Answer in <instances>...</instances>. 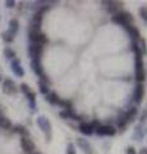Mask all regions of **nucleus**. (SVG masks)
I'll return each mask as SVG.
<instances>
[{
    "label": "nucleus",
    "instance_id": "1",
    "mask_svg": "<svg viewBox=\"0 0 147 154\" xmlns=\"http://www.w3.org/2000/svg\"><path fill=\"white\" fill-rule=\"evenodd\" d=\"M133 50H134V55H136V81L137 84H142L146 79V73H145V68H143V58L142 54L137 46V42H133Z\"/></svg>",
    "mask_w": 147,
    "mask_h": 154
},
{
    "label": "nucleus",
    "instance_id": "2",
    "mask_svg": "<svg viewBox=\"0 0 147 154\" xmlns=\"http://www.w3.org/2000/svg\"><path fill=\"white\" fill-rule=\"evenodd\" d=\"M111 21L116 25H120V26H128L131 23H133V17L131 16V13H127V12H118L115 13L114 16L111 17Z\"/></svg>",
    "mask_w": 147,
    "mask_h": 154
},
{
    "label": "nucleus",
    "instance_id": "3",
    "mask_svg": "<svg viewBox=\"0 0 147 154\" xmlns=\"http://www.w3.org/2000/svg\"><path fill=\"white\" fill-rule=\"evenodd\" d=\"M30 40L34 42V44H45L47 42V37L45 33L40 32V30H34V28H31L30 30Z\"/></svg>",
    "mask_w": 147,
    "mask_h": 154
},
{
    "label": "nucleus",
    "instance_id": "4",
    "mask_svg": "<svg viewBox=\"0 0 147 154\" xmlns=\"http://www.w3.org/2000/svg\"><path fill=\"white\" fill-rule=\"evenodd\" d=\"M31 67H32V69H34V72L37 75V76H40V79L42 81H46L47 82V77L45 75V72H44V68H42V64H41V62L39 59H35V60H32L31 62ZM41 81V82H42Z\"/></svg>",
    "mask_w": 147,
    "mask_h": 154
},
{
    "label": "nucleus",
    "instance_id": "5",
    "mask_svg": "<svg viewBox=\"0 0 147 154\" xmlns=\"http://www.w3.org/2000/svg\"><path fill=\"white\" fill-rule=\"evenodd\" d=\"M3 91L5 94H8V95L16 94L17 93V86H16V84H14V81L10 80V79L4 80V82H3Z\"/></svg>",
    "mask_w": 147,
    "mask_h": 154
},
{
    "label": "nucleus",
    "instance_id": "6",
    "mask_svg": "<svg viewBox=\"0 0 147 154\" xmlns=\"http://www.w3.org/2000/svg\"><path fill=\"white\" fill-rule=\"evenodd\" d=\"M115 132H116V130L113 126H102V125H100L96 128V134L101 135V136H114Z\"/></svg>",
    "mask_w": 147,
    "mask_h": 154
},
{
    "label": "nucleus",
    "instance_id": "7",
    "mask_svg": "<svg viewBox=\"0 0 147 154\" xmlns=\"http://www.w3.org/2000/svg\"><path fill=\"white\" fill-rule=\"evenodd\" d=\"M42 51H44V48H42V45H40V44H32L30 46V55L32 58V60H35V59L40 60V57L42 54Z\"/></svg>",
    "mask_w": 147,
    "mask_h": 154
},
{
    "label": "nucleus",
    "instance_id": "8",
    "mask_svg": "<svg viewBox=\"0 0 147 154\" xmlns=\"http://www.w3.org/2000/svg\"><path fill=\"white\" fill-rule=\"evenodd\" d=\"M37 125H39V127L44 132H46V134H51V123H50V121L47 119L46 117H39L37 118Z\"/></svg>",
    "mask_w": 147,
    "mask_h": 154
},
{
    "label": "nucleus",
    "instance_id": "9",
    "mask_svg": "<svg viewBox=\"0 0 147 154\" xmlns=\"http://www.w3.org/2000/svg\"><path fill=\"white\" fill-rule=\"evenodd\" d=\"M21 146L26 153H32L36 149L34 141H32L31 139H28V137H22L21 139Z\"/></svg>",
    "mask_w": 147,
    "mask_h": 154
},
{
    "label": "nucleus",
    "instance_id": "10",
    "mask_svg": "<svg viewBox=\"0 0 147 154\" xmlns=\"http://www.w3.org/2000/svg\"><path fill=\"white\" fill-rule=\"evenodd\" d=\"M143 96H145V86L142 84H137L134 89V100L137 103H141L143 100Z\"/></svg>",
    "mask_w": 147,
    "mask_h": 154
},
{
    "label": "nucleus",
    "instance_id": "11",
    "mask_svg": "<svg viewBox=\"0 0 147 154\" xmlns=\"http://www.w3.org/2000/svg\"><path fill=\"white\" fill-rule=\"evenodd\" d=\"M12 69H13V72L18 77H23V75H25V71H23V68L21 67V60L19 59H13V62H12Z\"/></svg>",
    "mask_w": 147,
    "mask_h": 154
},
{
    "label": "nucleus",
    "instance_id": "12",
    "mask_svg": "<svg viewBox=\"0 0 147 154\" xmlns=\"http://www.w3.org/2000/svg\"><path fill=\"white\" fill-rule=\"evenodd\" d=\"M125 30L128 31V33H129V36L132 37V40H133V42H137L140 40V31L137 30V28L134 26H132V25H128L125 26Z\"/></svg>",
    "mask_w": 147,
    "mask_h": 154
},
{
    "label": "nucleus",
    "instance_id": "13",
    "mask_svg": "<svg viewBox=\"0 0 147 154\" xmlns=\"http://www.w3.org/2000/svg\"><path fill=\"white\" fill-rule=\"evenodd\" d=\"M77 144H78V146L82 149L84 153L92 154V148H91V145L88 144L87 140H84V139H82V137H78V139H77Z\"/></svg>",
    "mask_w": 147,
    "mask_h": 154
},
{
    "label": "nucleus",
    "instance_id": "14",
    "mask_svg": "<svg viewBox=\"0 0 147 154\" xmlns=\"http://www.w3.org/2000/svg\"><path fill=\"white\" fill-rule=\"evenodd\" d=\"M104 4H107V12H110V13H118V11H119V7L122 5V3L119 2H104Z\"/></svg>",
    "mask_w": 147,
    "mask_h": 154
},
{
    "label": "nucleus",
    "instance_id": "15",
    "mask_svg": "<svg viewBox=\"0 0 147 154\" xmlns=\"http://www.w3.org/2000/svg\"><path fill=\"white\" fill-rule=\"evenodd\" d=\"M79 131L82 132L83 135H92L93 132V128L91 126V123H88V122H82L79 125Z\"/></svg>",
    "mask_w": 147,
    "mask_h": 154
},
{
    "label": "nucleus",
    "instance_id": "16",
    "mask_svg": "<svg viewBox=\"0 0 147 154\" xmlns=\"http://www.w3.org/2000/svg\"><path fill=\"white\" fill-rule=\"evenodd\" d=\"M46 100H47V102H49L50 104H53V105L59 104V102H60L58 94L54 93V91H51V93H49V94L46 95Z\"/></svg>",
    "mask_w": 147,
    "mask_h": 154
},
{
    "label": "nucleus",
    "instance_id": "17",
    "mask_svg": "<svg viewBox=\"0 0 147 154\" xmlns=\"http://www.w3.org/2000/svg\"><path fill=\"white\" fill-rule=\"evenodd\" d=\"M18 28H19V23H18V21L16 18L14 19H10V22H9V31L8 32H10L12 35L14 36L16 33L18 32Z\"/></svg>",
    "mask_w": 147,
    "mask_h": 154
},
{
    "label": "nucleus",
    "instance_id": "18",
    "mask_svg": "<svg viewBox=\"0 0 147 154\" xmlns=\"http://www.w3.org/2000/svg\"><path fill=\"white\" fill-rule=\"evenodd\" d=\"M137 113H138V110H137V108H131V109L127 112V114H124L125 121H127V122H132V121L134 119V117L137 116Z\"/></svg>",
    "mask_w": 147,
    "mask_h": 154
},
{
    "label": "nucleus",
    "instance_id": "19",
    "mask_svg": "<svg viewBox=\"0 0 147 154\" xmlns=\"http://www.w3.org/2000/svg\"><path fill=\"white\" fill-rule=\"evenodd\" d=\"M60 117L63 118H72V119H79V117L77 114L73 113L72 109H68V110H63V112H60Z\"/></svg>",
    "mask_w": 147,
    "mask_h": 154
},
{
    "label": "nucleus",
    "instance_id": "20",
    "mask_svg": "<svg viewBox=\"0 0 147 154\" xmlns=\"http://www.w3.org/2000/svg\"><path fill=\"white\" fill-rule=\"evenodd\" d=\"M0 127L4 128V130H8L12 127V122L10 119L7 118V117H3V116H0Z\"/></svg>",
    "mask_w": 147,
    "mask_h": 154
},
{
    "label": "nucleus",
    "instance_id": "21",
    "mask_svg": "<svg viewBox=\"0 0 147 154\" xmlns=\"http://www.w3.org/2000/svg\"><path fill=\"white\" fill-rule=\"evenodd\" d=\"M14 131L18 132V134H21L22 137H28V131H27V128H26L25 126H22V125H17V126L14 127Z\"/></svg>",
    "mask_w": 147,
    "mask_h": 154
},
{
    "label": "nucleus",
    "instance_id": "22",
    "mask_svg": "<svg viewBox=\"0 0 147 154\" xmlns=\"http://www.w3.org/2000/svg\"><path fill=\"white\" fill-rule=\"evenodd\" d=\"M137 46H138V49L141 51V54L142 55H146L147 54V49H146V41L143 40V38H140L138 40V44H137Z\"/></svg>",
    "mask_w": 147,
    "mask_h": 154
},
{
    "label": "nucleus",
    "instance_id": "23",
    "mask_svg": "<svg viewBox=\"0 0 147 154\" xmlns=\"http://www.w3.org/2000/svg\"><path fill=\"white\" fill-rule=\"evenodd\" d=\"M1 37H3V40L4 41H5V42H12L13 40H14V36L12 35V33L10 32H3L1 33Z\"/></svg>",
    "mask_w": 147,
    "mask_h": 154
},
{
    "label": "nucleus",
    "instance_id": "24",
    "mask_svg": "<svg viewBox=\"0 0 147 154\" xmlns=\"http://www.w3.org/2000/svg\"><path fill=\"white\" fill-rule=\"evenodd\" d=\"M27 98H28V100H30V105H31V108H35V102H36V95H35V93H31L30 94H27Z\"/></svg>",
    "mask_w": 147,
    "mask_h": 154
},
{
    "label": "nucleus",
    "instance_id": "25",
    "mask_svg": "<svg viewBox=\"0 0 147 154\" xmlns=\"http://www.w3.org/2000/svg\"><path fill=\"white\" fill-rule=\"evenodd\" d=\"M40 91H41V94H44V95H47L50 93L49 91V88H47V84H44V82H41L40 81Z\"/></svg>",
    "mask_w": 147,
    "mask_h": 154
},
{
    "label": "nucleus",
    "instance_id": "26",
    "mask_svg": "<svg viewBox=\"0 0 147 154\" xmlns=\"http://www.w3.org/2000/svg\"><path fill=\"white\" fill-rule=\"evenodd\" d=\"M59 104L61 105V107H64V108H65V110L72 109V103H70L69 100H60Z\"/></svg>",
    "mask_w": 147,
    "mask_h": 154
},
{
    "label": "nucleus",
    "instance_id": "27",
    "mask_svg": "<svg viewBox=\"0 0 147 154\" xmlns=\"http://www.w3.org/2000/svg\"><path fill=\"white\" fill-rule=\"evenodd\" d=\"M4 54H5L7 58H14V57H16V53H14V50H12L10 48H5Z\"/></svg>",
    "mask_w": 147,
    "mask_h": 154
},
{
    "label": "nucleus",
    "instance_id": "28",
    "mask_svg": "<svg viewBox=\"0 0 147 154\" xmlns=\"http://www.w3.org/2000/svg\"><path fill=\"white\" fill-rule=\"evenodd\" d=\"M140 14H141L142 19L147 22V7H142V8L140 9Z\"/></svg>",
    "mask_w": 147,
    "mask_h": 154
},
{
    "label": "nucleus",
    "instance_id": "29",
    "mask_svg": "<svg viewBox=\"0 0 147 154\" xmlns=\"http://www.w3.org/2000/svg\"><path fill=\"white\" fill-rule=\"evenodd\" d=\"M67 154H77V152H75V148H74V144H68L67 146Z\"/></svg>",
    "mask_w": 147,
    "mask_h": 154
},
{
    "label": "nucleus",
    "instance_id": "30",
    "mask_svg": "<svg viewBox=\"0 0 147 154\" xmlns=\"http://www.w3.org/2000/svg\"><path fill=\"white\" fill-rule=\"evenodd\" d=\"M21 90H22L26 95L31 93V89H30V86H28L27 84H22V85H21Z\"/></svg>",
    "mask_w": 147,
    "mask_h": 154
},
{
    "label": "nucleus",
    "instance_id": "31",
    "mask_svg": "<svg viewBox=\"0 0 147 154\" xmlns=\"http://www.w3.org/2000/svg\"><path fill=\"white\" fill-rule=\"evenodd\" d=\"M5 5L8 8H13L14 5H16V2H13V0H8V2H5Z\"/></svg>",
    "mask_w": 147,
    "mask_h": 154
},
{
    "label": "nucleus",
    "instance_id": "32",
    "mask_svg": "<svg viewBox=\"0 0 147 154\" xmlns=\"http://www.w3.org/2000/svg\"><path fill=\"white\" fill-rule=\"evenodd\" d=\"M127 154H137V153H136L133 146H128L127 148Z\"/></svg>",
    "mask_w": 147,
    "mask_h": 154
},
{
    "label": "nucleus",
    "instance_id": "33",
    "mask_svg": "<svg viewBox=\"0 0 147 154\" xmlns=\"http://www.w3.org/2000/svg\"><path fill=\"white\" fill-rule=\"evenodd\" d=\"M147 119V110H145L143 113H142V116H141V121L143 122V121H146Z\"/></svg>",
    "mask_w": 147,
    "mask_h": 154
},
{
    "label": "nucleus",
    "instance_id": "34",
    "mask_svg": "<svg viewBox=\"0 0 147 154\" xmlns=\"http://www.w3.org/2000/svg\"><path fill=\"white\" fill-rule=\"evenodd\" d=\"M140 154H147V149H146V148L141 149V150H140Z\"/></svg>",
    "mask_w": 147,
    "mask_h": 154
},
{
    "label": "nucleus",
    "instance_id": "35",
    "mask_svg": "<svg viewBox=\"0 0 147 154\" xmlns=\"http://www.w3.org/2000/svg\"><path fill=\"white\" fill-rule=\"evenodd\" d=\"M0 82H1V76H0Z\"/></svg>",
    "mask_w": 147,
    "mask_h": 154
},
{
    "label": "nucleus",
    "instance_id": "36",
    "mask_svg": "<svg viewBox=\"0 0 147 154\" xmlns=\"http://www.w3.org/2000/svg\"><path fill=\"white\" fill-rule=\"evenodd\" d=\"M34 154H40V153H34Z\"/></svg>",
    "mask_w": 147,
    "mask_h": 154
}]
</instances>
